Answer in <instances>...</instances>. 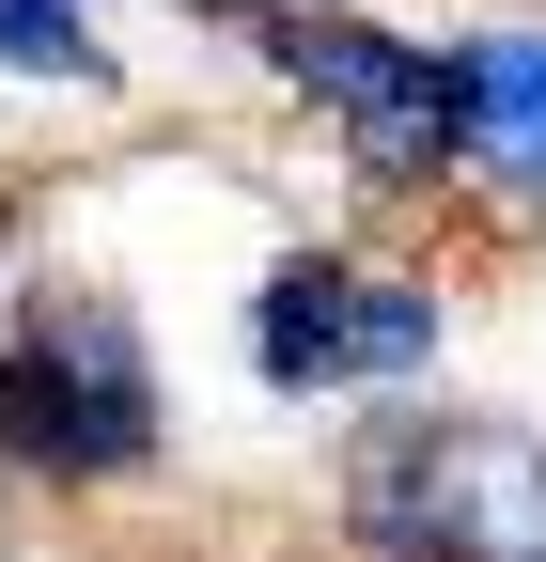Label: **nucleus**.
<instances>
[{"instance_id": "f257e3e1", "label": "nucleus", "mask_w": 546, "mask_h": 562, "mask_svg": "<svg viewBox=\"0 0 546 562\" xmlns=\"http://www.w3.org/2000/svg\"><path fill=\"white\" fill-rule=\"evenodd\" d=\"M344 547L375 562H546V422L390 406L344 438Z\"/></svg>"}, {"instance_id": "f03ea898", "label": "nucleus", "mask_w": 546, "mask_h": 562, "mask_svg": "<svg viewBox=\"0 0 546 562\" xmlns=\"http://www.w3.org/2000/svg\"><path fill=\"white\" fill-rule=\"evenodd\" d=\"M172 406H157V344L110 281H32L0 328V469L16 484H125L157 469Z\"/></svg>"}, {"instance_id": "7ed1b4c3", "label": "nucleus", "mask_w": 546, "mask_h": 562, "mask_svg": "<svg viewBox=\"0 0 546 562\" xmlns=\"http://www.w3.org/2000/svg\"><path fill=\"white\" fill-rule=\"evenodd\" d=\"M453 344V297L422 266H360V250H282L250 281V375L265 391H406Z\"/></svg>"}, {"instance_id": "20e7f679", "label": "nucleus", "mask_w": 546, "mask_h": 562, "mask_svg": "<svg viewBox=\"0 0 546 562\" xmlns=\"http://www.w3.org/2000/svg\"><path fill=\"white\" fill-rule=\"evenodd\" d=\"M265 63H282V94H312L328 125H344L360 188H437L453 172V63L406 47L375 16H344V0H265Z\"/></svg>"}, {"instance_id": "39448f33", "label": "nucleus", "mask_w": 546, "mask_h": 562, "mask_svg": "<svg viewBox=\"0 0 546 562\" xmlns=\"http://www.w3.org/2000/svg\"><path fill=\"white\" fill-rule=\"evenodd\" d=\"M453 157L546 203V32H453Z\"/></svg>"}, {"instance_id": "423d86ee", "label": "nucleus", "mask_w": 546, "mask_h": 562, "mask_svg": "<svg viewBox=\"0 0 546 562\" xmlns=\"http://www.w3.org/2000/svg\"><path fill=\"white\" fill-rule=\"evenodd\" d=\"M0 79H110V47H94V0H0Z\"/></svg>"}]
</instances>
